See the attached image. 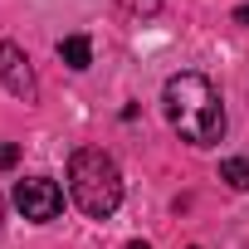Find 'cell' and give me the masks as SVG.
Masks as SVG:
<instances>
[{"mask_svg":"<svg viewBox=\"0 0 249 249\" xmlns=\"http://www.w3.org/2000/svg\"><path fill=\"white\" fill-rule=\"evenodd\" d=\"M220 181L234 191H249V157H225L220 161Z\"/></svg>","mask_w":249,"mask_h":249,"instance_id":"cell-6","label":"cell"},{"mask_svg":"<svg viewBox=\"0 0 249 249\" xmlns=\"http://www.w3.org/2000/svg\"><path fill=\"white\" fill-rule=\"evenodd\" d=\"M15 161H20V147L15 142H0V171H10Z\"/></svg>","mask_w":249,"mask_h":249,"instance_id":"cell-8","label":"cell"},{"mask_svg":"<svg viewBox=\"0 0 249 249\" xmlns=\"http://www.w3.org/2000/svg\"><path fill=\"white\" fill-rule=\"evenodd\" d=\"M234 25H244V30H249V5H239V10H234Z\"/></svg>","mask_w":249,"mask_h":249,"instance_id":"cell-9","label":"cell"},{"mask_svg":"<svg viewBox=\"0 0 249 249\" xmlns=\"http://www.w3.org/2000/svg\"><path fill=\"white\" fill-rule=\"evenodd\" d=\"M0 220H5V200H0Z\"/></svg>","mask_w":249,"mask_h":249,"instance_id":"cell-11","label":"cell"},{"mask_svg":"<svg viewBox=\"0 0 249 249\" xmlns=\"http://www.w3.org/2000/svg\"><path fill=\"white\" fill-rule=\"evenodd\" d=\"M161 107H166V117H171L176 137L191 142V147H210V142L225 137V103H220V88H215L205 73H196V69L166 78Z\"/></svg>","mask_w":249,"mask_h":249,"instance_id":"cell-1","label":"cell"},{"mask_svg":"<svg viewBox=\"0 0 249 249\" xmlns=\"http://www.w3.org/2000/svg\"><path fill=\"white\" fill-rule=\"evenodd\" d=\"M15 210H20L25 220H35V225L59 220V210H64L59 181H49V176H25V181H15Z\"/></svg>","mask_w":249,"mask_h":249,"instance_id":"cell-3","label":"cell"},{"mask_svg":"<svg viewBox=\"0 0 249 249\" xmlns=\"http://www.w3.org/2000/svg\"><path fill=\"white\" fill-rule=\"evenodd\" d=\"M0 83H5L20 103H35L39 98V78H35V69H30V54L20 49V44H0Z\"/></svg>","mask_w":249,"mask_h":249,"instance_id":"cell-4","label":"cell"},{"mask_svg":"<svg viewBox=\"0 0 249 249\" xmlns=\"http://www.w3.org/2000/svg\"><path fill=\"white\" fill-rule=\"evenodd\" d=\"M69 196L88 220H107L122 205V171L103 147H78L69 157Z\"/></svg>","mask_w":249,"mask_h":249,"instance_id":"cell-2","label":"cell"},{"mask_svg":"<svg viewBox=\"0 0 249 249\" xmlns=\"http://www.w3.org/2000/svg\"><path fill=\"white\" fill-rule=\"evenodd\" d=\"M59 59H64L69 69H88V64H93V44H88V35H69V39H59Z\"/></svg>","mask_w":249,"mask_h":249,"instance_id":"cell-5","label":"cell"},{"mask_svg":"<svg viewBox=\"0 0 249 249\" xmlns=\"http://www.w3.org/2000/svg\"><path fill=\"white\" fill-rule=\"evenodd\" d=\"M127 15H142V20H152V15H161V0H117Z\"/></svg>","mask_w":249,"mask_h":249,"instance_id":"cell-7","label":"cell"},{"mask_svg":"<svg viewBox=\"0 0 249 249\" xmlns=\"http://www.w3.org/2000/svg\"><path fill=\"white\" fill-rule=\"evenodd\" d=\"M127 249H152V244H127Z\"/></svg>","mask_w":249,"mask_h":249,"instance_id":"cell-10","label":"cell"}]
</instances>
